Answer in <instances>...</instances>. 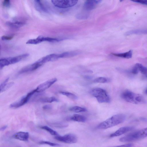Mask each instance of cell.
Here are the masks:
<instances>
[{
	"label": "cell",
	"instance_id": "ac0fdd59",
	"mask_svg": "<svg viewBox=\"0 0 147 147\" xmlns=\"http://www.w3.org/2000/svg\"><path fill=\"white\" fill-rule=\"evenodd\" d=\"M80 52L78 51L67 52L59 54V58L73 57L79 54Z\"/></svg>",
	"mask_w": 147,
	"mask_h": 147
},
{
	"label": "cell",
	"instance_id": "f35d334b",
	"mask_svg": "<svg viewBox=\"0 0 147 147\" xmlns=\"http://www.w3.org/2000/svg\"><path fill=\"white\" fill-rule=\"evenodd\" d=\"M146 77L147 78V75L146 76Z\"/></svg>",
	"mask_w": 147,
	"mask_h": 147
},
{
	"label": "cell",
	"instance_id": "5bb4252c",
	"mask_svg": "<svg viewBox=\"0 0 147 147\" xmlns=\"http://www.w3.org/2000/svg\"><path fill=\"white\" fill-rule=\"evenodd\" d=\"M13 137L14 138L20 140L27 141L29 137V134L28 132H19L15 134Z\"/></svg>",
	"mask_w": 147,
	"mask_h": 147
},
{
	"label": "cell",
	"instance_id": "603a6c76",
	"mask_svg": "<svg viewBox=\"0 0 147 147\" xmlns=\"http://www.w3.org/2000/svg\"><path fill=\"white\" fill-rule=\"evenodd\" d=\"M136 65L137 66L139 71H140L142 74L147 75V67L144 66L139 63H137Z\"/></svg>",
	"mask_w": 147,
	"mask_h": 147
},
{
	"label": "cell",
	"instance_id": "4fadbf2b",
	"mask_svg": "<svg viewBox=\"0 0 147 147\" xmlns=\"http://www.w3.org/2000/svg\"><path fill=\"white\" fill-rule=\"evenodd\" d=\"M133 128V127L131 126L121 127L114 133L111 134L110 136L111 137H113L121 136L132 130Z\"/></svg>",
	"mask_w": 147,
	"mask_h": 147
},
{
	"label": "cell",
	"instance_id": "f546056e",
	"mask_svg": "<svg viewBox=\"0 0 147 147\" xmlns=\"http://www.w3.org/2000/svg\"><path fill=\"white\" fill-rule=\"evenodd\" d=\"M35 3L36 5L37 8L38 9L42 10L44 12H46V10L43 7L42 3L40 1H35Z\"/></svg>",
	"mask_w": 147,
	"mask_h": 147
},
{
	"label": "cell",
	"instance_id": "8d00e7d4",
	"mask_svg": "<svg viewBox=\"0 0 147 147\" xmlns=\"http://www.w3.org/2000/svg\"><path fill=\"white\" fill-rule=\"evenodd\" d=\"M7 127V125L4 126L3 127H2L1 129H0V130H1V131H3L5 130Z\"/></svg>",
	"mask_w": 147,
	"mask_h": 147
},
{
	"label": "cell",
	"instance_id": "83f0119b",
	"mask_svg": "<svg viewBox=\"0 0 147 147\" xmlns=\"http://www.w3.org/2000/svg\"><path fill=\"white\" fill-rule=\"evenodd\" d=\"M50 125L54 127L59 128H64L68 126L67 124L59 122L51 123L50 124Z\"/></svg>",
	"mask_w": 147,
	"mask_h": 147
},
{
	"label": "cell",
	"instance_id": "52a82bcc",
	"mask_svg": "<svg viewBox=\"0 0 147 147\" xmlns=\"http://www.w3.org/2000/svg\"><path fill=\"white\" fill-rule=\"evenodd\" d=\"M36 92L35 90L31 92L26 95L23 97L20 100L11 104L10 107L17 108L23 106L29 101L32 96Z\"/></svg>",
	"mask_w": 147,
	"mask_h": 147
},
{
	"label": "cell",
	"instance_id": "1f68e13d",
	"mask_svg": "<svg viewBox=\"0 0 147 147\" xmlns=\"http://www.w3.org/2000/svg\"><path fill=\"white\" fill-rule=\"evenodd\" d=\"M139 71L138 69L135 64V65L133 67L131 70V72L134 75L137 74Z\"/></svg>",
	"mask_w": 147,
	"mask_h": 147
},
{
	"label": "cell",
	"instance_id": "f1b7e54d",
	"mask_svg": "<svg viewBox=\"0 0 147 147\" xmlns=\"http://www.w3.org/2000/svg\"><path fill=\"white\" fill-rule=\"evenodd\" d=\"M39 144H47L50 146L54 147L60 146L59 144H58L47 141H41L39 142Z\"/></svg>",
	"mask_w": 147,
	"mask_h": 147
},
{
	"label": "cell",
	"instance_id": "d590c367",
	"mask_svg": "<svg viewBox=\"0 0 147 147\" xmlns=\"http://www.w3.org/2000/svg\"><path fill=\"white\" fill-rule=\"evenodd\" d=\"M133 146V144H127L121 145L116 146L115 147H132Z\"/></svg>",
	"mask_w": 147,
	"mask_h": 147
},
{
	"label": "cell",
	"instance_id": "74e56055",
	"mask_svg": "<svg viewBox=\"0 0 147 147\" xmlns=\"http://www.w3.org/2000/svg\"><path fill=\"white\" fill-rule=\"evenodd\" d=\"M145 93L147 94V89L146 90Z\"/></svg>",
	"mask_w": 147,
	"mask_h": 147
},
{
	"label": "cell",
	"instance_id": "9a60e30c",
	"mask_svg": "<svg viewBox=\"0 0 147 147\" xmlns=\"http://www.w3.org/2000/svg\"><path fill=\"white\" fill-rule=\"evenodd\" d=\"M25 23L23 20H18L12 22H8L6 24L7 25L11 28L18 29L23 26Z\"/></svg>",
	"mask_w": 147,
	"mask_h": 147
},
{
	"label": "cell",
	"instance_id": "9c48e42d",
	"mask_svg": "<svg viewBox=\"0 0 147 147\" xmlns=\"http://www.w3.org/2000/svg\"><path fill=\"white\" fill-rule=\"evenodd\" d=\"M57 80V79L53 78L41 84L35 89L36 92L40 93L45 91L50 88Z\"/></svg>",
	"mask_w": 147,
	"mask_h": 147
},
{
	"label": "cell",
	"instance_id": "44dd1931",
	"mask_svg": "<svg viewBox=\"0 0 147 147\" xmlns=\"http://www.w3.org/2000/svg\"><path fill=\"white\" fill-rule=\"evenodd\" d=\"M70 119L74 121L83 122H85L86 120V118L85 117L78 114L73 115L71 117Z\"/></svg>",
	"mask_w": 147,
	"mask_h": 147
},
{
	"label": "cell",
	"instance_id": "2e32d148",
	"mask_svg": "<svg viewBox=\"0 0 147 147\" xmlns=\"http://www.w3.org/2000/svg\"><path fill=\"white\" fill-rule=\"evenodd\" d=\"M48 37H45L42 36H39L35 39H31L27 41V44H37L42 42L48 41Z\"/></svg>",
	"mask_w": 147,
	"mask_h": 147
},
{
	"label": "cell",
	"instance_id": "ffe728a7",
	"mask_svg": "<svg viewBox=\"0 0 147 147\" xmlns=\"http://www.w3.org/2000/svg\"><path fill=\"white\" fill-rule=\"evenodd\" d=\"M133 34H147V29L134 30L127 32L125 33L126 36Z\"/></svg>",
	"mask_w": 147,
	"mask_h": 147
},
{
	"label": "cell",
	"instance_id": "e0dca14e",
	"mask_svg": "<svg viewBox=\"0 0 147 147\" xmlns=\"http://www.w3.org/2000/svg\"><path fill=\"white\" fill-rule=\"evenodd\" d=\"M9 78H7L0 86L1 92H5L12 87L14 84L13 82L8 83Z\"/></svg>",
	"mask_w": 147,
	"mask_h": 147
},
{
	"label": "cell",
	"instance_id": "d6986e66",
	"mask_svg": "<svg viewBox=\"0 0 147 147\" xmlns=\"http://www.w3.org/2000/svg\"><path fill=\"white\" fill-rule=\"evenodd\" d=\"M133 51L132 50L125 53H113L112 54L115 56L126 59H130L132 58V55Z\"/></svg>",
	"mask_w": 147,
	"mask_h": 147
},
{
	"label": "cell",
	"instance_id": "836d02e7",
	"mask_svg": "<svg viewBox=\"0 0 147 147\" xmlns=\"http://www.w3.org/2000/svg\"><path fill=\"white\" fill-rule=\"evenodd\" d=\"M10 4V1L9 0H5L3 2V5L6 7H9Z\"/></svg>",
	"mask_w": 147,
	"mask_h": 147
},
{
	"label": "cell",
	"instance_id": "7c38bea8",
	"mask_svg": "<svg viewBox=\"0 0 147 147\" xmlns=\"http://www.w3.org/2000/svg\"><path fill=\"white\" fill-rule=\"evenodd\" d=\"M59 58L58 54H52L43 57L37 61L41 65L46 62L55 61Z\"/></svg>",
	"mask_w": 147,
	"mask_h": 147
},
{
	"label": "cell",
	"instance_id": "8fae6325",
	"mask_svg": "<svg viewBox=\"0 0 147 147\" xmlns=\"http://www.w3.org/2000/svg\"><path fill=\"white\" fill-rule=\"evenodd\" d=\"M42 65L37 61L35 63L28 65L23 68L19 72L20 74H22L36 70Z\"/></svg>",
	"mask_w": 147,
	"mask_h": 147
},
{
	"label": "cell",
	"instance_id": "4dcf8cb0",
	"mask_svg": "<svg viewBox=\"0 0 147 147\" xmlns=\"http://www.w3.org/2000/svg\"><path fill=\"white\" fill-rule=\"evenodd\" d=\"M137 3L147 6V0H135L132 1Z\"/></svg>",
	"mask_w": 147,
	"mask_h": 147
},
{
	"label": "cell",
	"instance_id": "4316f807",
	"mask_svg": "<svg viewBox=\"0 0 147 147\" xmlns=\"http://www.w3.org/2000/svg\"><path fill=\"white\" fill-rule=\"evenodd\" d=\"M108 80L107 78L104 77H99L96 79L94 82L97 83L104 84L107 83Z\"/></svg>",
	"mask_w": 147,
	"mask_h": 147
},
{
	"label": "cell",
	"instance_id": "277c9868",
	"mask_svg": "<svg viewBox=\"0 0 147 147\" xmlns=\"http://www.w3.org/2000/svg\"><path fill=\"white\" fill-rule=\"evenodd\" d=\"M92 95L100 103H107L110 102V99L106 92L100 88H96L91 91Z\"/></svg>",
	"mask_w": 147,
	"mask_h": 147
},
{
	"label": "cell",
	"instance_id": "3957f363",
	"mask_svg": "<svg viewBox=\"0 0 147 147\" xmlns=\"http://www.w3.org/2000/svg\"><path fill=\"white\" fill-rule=\"evenodd\" d=\"M147 137V128L134 132L121 138L119 140L122 142H128L138 140Z\"/></svg>",
	"mask_w": 147,
	"mask_h": 147
},
{
	"label": "cell",
	"instance_id": "5b68a950",
	"mask_svg": "<svg viewBox=\"0 0 147 147\" xmlns=\"http://www.w3.org/2000/svg\"><path fill=\"white\" fill-rule=\"evenodd\" d=\"M29 55V54L26 53L14 57L1 59L0 60V68L1 69L5 66L17 63L26 58Z\"/></svg>",
	"mask_w": 147,
	"mask_h": 147
},
{
	"label": "cell",
	"instance_id": "8992f818",
	"mask_svg": "<svg viewBox=\"0 0 147 147\" xmlns=\"http://www.w3.org/2000/svg\"><path fill=\"white\" fill-rule=\"evenodd\" d=\"M51 1L55 7L61 9H66L74 6L78 2L76 0H52Z\"/></svg>",
	"mask_w": 147,
	"mask_h": 147
},
{
	"label": "cell",
	"instance_id": "d6a6232c",
	"mask_svg": "<svg viewBox=\"0 0 147 147\" xmlns=\"http://www.w3.org/2000/svg\"><path fill=\"white\" fill-rule=\"evenodd\" d=\"M13 37L12 36H4L2 37V39L3 40H9L12 39Z\"/></svg>",
	"mask_w": 147,
	"mask_h": 147
},
{
	"label": "cell",
	"instance_id": "7a4b0ae2",
	"mask_svg": "<svg viewBox=\"0 0 147 147\" xmlns=\"http://www.w3.org/2000/svg\"><path fill=\"white\" fill-rule=\"evenodd\" d=\"M121 96L122 98L126 102L133 104H141L145 102V101L142 96L129 90H126L123 92Z\"/></svg>",
	"mask_w": 147,
	"mask_h": 147
},
{
	"label": "cell",
	"instance_id": "d4e9b609",
	"mask_svg": "<svg viewBox=\"0 0 147 147\" xmlns=\"http://www.w3.org/2000/svg\"><path fill=\"white\" fill-rule=\"evenodd\" d=\"M40 128L42 129L47 131L51 135L55 136L59 135L58 133L47 126H44L41 127Z\"/></svg>",
	"mask_w": 147,
	"mask_h": 147
},
{
	"label": "cell",
	"instance_id": "30bf717a",
	"mask_svg": "<svg viewBox=\"0 0 147 147\" xmlns=\"http://www.w3.org/2000/svg\"><path fill=\"white\" fill-rule=\"evenodd\" d=\"M102 1L101 0H93L86 1L84 4V9L88 11L94 9L97 5Z\"/></svg>",
	"mask_w": 147,
	"mask_h": 147
},
{
	"label": "cell",
	"instance_id": "6da1fadb",
	"mask_svg": "<svg viewBox=\"0 0 147 147\" xmlns=\"http://www.w3.org/2000/svg\"><path fill=\"white\" fill-rule=\"evenodd\" d=\"M126 118V116L124 114L116 115L100 124L97 128L100 129H108L123 123Z\"/></svg>",
	"mask_w": 147,
	"mask_h": 147
},
{
	"label": "cell",
	"instance_id": "ba28073f",
	"mask_svg": "<svg viewBox=\"0 0 147 147\" xmlns=\"http://www.w3.org/2000/svg\"><path fill=\"white\" fill-rule=\"evenodd\" d=\"M54 138L56 140L68 144L75 143L78 140L76 136L72 134H67L63 136L59 135L55 136Z\"/></svg>",
	"mask_w": 147,
	"mask_h": 147
},
{
	"label": "cell",
	"instance_id": "484cf974",
	"mask_svg": "<svg viewBox=\"0 0 147 147\" xmlns=\"http://www.w3.org/2000/svg\"><path fill=\"white\" fill-rule=\"evenodd\" d=\"M59 93L72 100H76L78 99V97L76 95L71 93L63 92H60Z\"/></svg>",
	"mask_w": 147,
	"mask_h": 147
},
{
	"label": "cell",
	"instance_id": "e575fe53",
	"mask_svg": "<svg viewBox=\"0 0 147 147\" xmlns=\"http://www.w3.org/2000/svg\"><path fill=\"white\" fill-rule=\"evenodd\" d=\"M52 107V106L50 105H46L43 107V108L44 110H48L51 109Z\"/></svg>",
	"mask_w": 147,
	"mask_h": 147
},
{
	"label": "cell",
	"instance_id": "7402d4cb",
	"mask_svg": "<svg viewBox=\"0 0 147 147\" xmlns=\"http://www.w3.org/2000/svg\"><path fill=\"white\" fill-rule=\"evenodd\" d=\"M69 110L72 112L77 113L84 112L87 111L85 108L78 106L71 107L69 109Z\"/></svg>",
	"mask_w": 147,
	"mask_h": 147
},
{
	"label": "cell",
	"instance_id": "cb8c5ba5",
	"mask_svg": "<svg viewBox=\"0 0 147 147\" xmlns=\"http://www.w3.org/2000/svg\"><path fill=\"white\" fill-rule=\"evenodd\" d=\"M40 101L43 103H51L54 102H58V100L54 97H51L41 99Z\"/></svg>",
	"mask_w": 147,
	"mask_h": 147
}]
</instances>
